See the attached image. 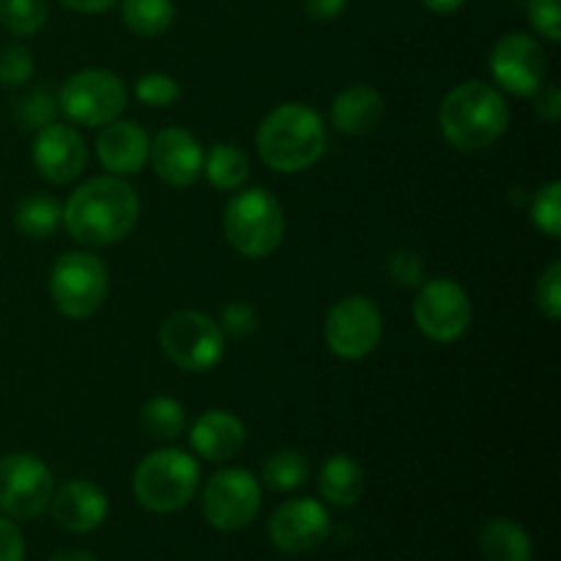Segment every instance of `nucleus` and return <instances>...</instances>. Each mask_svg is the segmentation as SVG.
<instances>
[{
  "instance_id": "72a5a7b5",
  "label": "nucleus",
  "mask_w": 561,
  "mask_h": 561,
  "mask_svg": "<svg viewBox=\"0 0 561 561\" xmlns=\"http://www.w3.org/2000/svg\"><path fill=\"white\" fill-rule=\"evenodd\" d=\"M389 274L405 288H416L425 279V263L414 250H394L389 255Z\"/></svg>"
},
{
  "instance_id": "5701e85b",
  "label": "nucleus",
  "mask_w": 561,
  "mask_h": 561,
  "mask_svg": "<svg viewBox=\"0 0 561 561\" xmlns=\"http://www.w3.org/2000/svg\"><path fill=\"white\" fill-rule=\"evenodd\" d=\"M203 173L208 175V181L217 190L236 192L250 179V159H247V153L239 146L217 142L206 157V162H203Z\"/></svg>"
},
{
  "instance_id": "f257e3e1",
  "label": "nucleus",
  "mask_w": 561,
  "mask_h": 561,
  "mask_svg": "<svg viewBox=\"0 0 561 561\" xmlns=\"http://www.w3.org/2000/svg\"><path fill=\"white\" fill-rule=\"evenodd\" d=\"M137 217H140L137 192L115 175H99L71 192L60 222L77 244L110 247L131 233Z\"/></svg>"
},
{
  "instance_id": "cd10ccee",
  "label": "nucleus",
  "mask_w": 561,
  "mask_h": 561,
  "mask_svg": "<svg viewBox=\"0 0 561 561\" xmlns=\"http://www.w3.org/2000/svg\"><path fill=\"white\" fill-rule=\"evenodd\" d=\"M49 16L47 0H0V25L14 36H33Z\"/></svg>"
},
{
  "instance_id": "9d476101",
  "label": "nucleus",
  "mask_w": 561,
  "mask_h": 561,
  "mask_svg": "<svg viewBox=\"0 0 561 561\" xmlns=\"http://www.w3.org/2000/svg\"><path fill=\"white\" fill-rule=\"evenodd\" d=\"M323 334L334 356L348 362L365 359L381 343V310L367 296H345L329 310Z\"/></svg>"
},
{
  "instance_id": "ddd939ff",
  "label": "nucleus",
  "mask_w": 561,
  "mask_h": 561,
  "mask_svg": "<svg viewBox=\"0 0 561 561\" xmlns=\"http://www.w3.org/2000/svg\"><path fill=\"white\" fill-rule=\"evenodd\" d=\"M548 71L546 49L529 33H507L491 49V75L504 91L531 96L542 88Z\"/></svg>"
},
{
  "instance_id": "4c0bfd02",
  "label": "nucleus",
  "mask_w": 561,
  "mask_h": 561,
  "mask_svg": "<svg viewBox=\"0 0 561 561\" xmlns=\"http://www.w3.org/2000/svg\"><path fill=\"white\" fill-rule=\"evenodd\" d=\"M301 3H305V11L310 14V20L329 22L343 14L348 0H301Z\"/></svg>"
},
{
  "instance_id": "c9c22d12",
  "label": "nucleus",
  "mask_w": 561,
  "mask_h": 561,
  "mask_svg": "<svg viewBox=\"0 0 561 561\" xmlns=\"http://www.w3.org/2000/svg\"><path fill=\"white\" fill-rule=\"evenodd\" d=\"M222 332H230L233 337H247L257 329V312L247 301H233L222 312Z\"/></svg>"
},
{
  "instance_id": "f3484780",
  "label": "nucleus",
  "mask_w": 561,
  "mask_h": 561,
  "mask_svg": "<svg viewBox=\"0 0 561 561\" xmlns=\"http://www.w3.org/2000/svg\"><path fill=\"white\" fill-rule=\"evenodd\" d=\"M49 513L60 529L71 531V535H88L104 524L110 502L96 482L71 480L53 493Z\"/></svg>"
},
{
  "instance_id": "f8f14e48",
  "label": "nucleus",
  "mask_w": 561,
  "mask_h": 561,
  "mask_svg": "<svg viewBox=\"0 0 561 561\" xmlns=\"http://www.w3.org/2000/svg\"><path fill=\"white\" fill-rule=\"evenodd\" d=\"M203 515L219 531H239L261 510V485L247 469H222L206 482L201 499Z\"/></svg>"
},
{
  "instance_id": "393cba45",
  "label": "nucleus",
  "mask_w": 561,
  "mask_h": 561,
  "mask_svg": "<svg viewBox=\"0 0 561 561\" xmlns=\"http://www.w3.org/2000/svg\"><path fill=\"white\" fill-rule=\"evenodd\" d=\"M124 25L142 38H157L173 25V0H124L121 5Z\"/></svg>"
},
{
  "instance_id": "9b49d317",
  "label": "nucleus",
  "mask_w": 561,
  "mask_h": 561,
  "mask_svg": "<svg viewBox=\"0 0 561 561\" xmlns=\"http://www.w3.org/2000/svg\"><path fill=\"white\" fill-rule=\"evenodd\" d=\"M414 321L433 343H455L471 323L469 294L449 277L427 279L414 299Z\"/></svg>"
},
{
  "instance_id": "e433bc0d",
  "label": "nucleus",
  "mask_w": 561,
  "mask_h": 561,
  "mask_svg": "<svg viewBox=\"0 0 561 561\" xmlns=\"http://www.w3.org/2000/svg\"><path fill=\"white\" fill-rule=\"evenodd\" d=\"M0 561H25V540L5 515H0Z\"/></svg>"
},
{
  "instance_id": "aec40b11",
  "label": "nucleus",
  "mask_w": 561,
  "mask_h": 561,
  "mask_svg": "<svg viewBox=\"0 0 561 561\" xmlns=\"http://www.w3.org/2000/svg\"><path fill=\"white\" fill-rule=\"evenodd\" d=\"M383 118V99L376 88L354 85L345 88L332 102V126L343 135H367Z\"/></svg>"
},
{
  "instance_id": "a211bd4d",
  "label": "nucleus",
  "mask_w": 561,
  "mask_h": 561,
  "mask_svg": "<svg viewBox=\"0 0 561 561\" xmlns=\"http://www.w3.org/2000/svg\"><path fill=\"white\" fill-rule=\"evenodd\" d=\"M151 151V137L135 121H110L96 137V157L113 175H131L142 170Z\"/></svg>"
},
{
  "instance_id": "1a4fd4ad",
  "label": "nucleus",
  "mask_w": 561,
  "mask_h": 561,
  "mask_svg": "<svg viewBox=\"0 0 561 561\" xmlns=\"http://www.w3.org/2000/svg\"><path fill=\"white\" fill-rule=\"evenodd\" d=\"M58 104L80 126H107L126 107V88L107 69H82L64 82Z\"/></svg>"
},
{
  "instance_id": "b1692460",
  "label": "nucleus",
  "mask_w": 561,
  "mask_h": 561,
  "mask_svg": "<svg viewBox=\"0 0 561 561\" xmlns=\"http://www.w3.org/2000/svg\"><path fill=\"white\" fill-rule=\"evenodd\" d=\"M64 219V208L49 195H27L22 197L14 211V225L27 239H47Z\"/></svg>"
},
{
  "instance_id": "a878e982",
  "label": "nucleus",
  "mask_w": 561,
  "mask_h": 561,
  "mask_svg": "<svg viewBox=\"0 0 561 561\" xmlns=\"http://www.w3.org/2000/svg\"><path fill=\"white\" fill-rule=\"evenodd\" d=\"M140 420L142 427L151 438H159V442H173L184 433L186 427V414H184V405L173 398H151L140 411Z\"/></svg>"
},
{
  "instance_id": "423d86ee",
  "label": "nucleus",
  "mask_w": 561,
  "mask_h": 561,
  "mask_svg": "<svg viewBox=\"0 0 561 561\" xmlns=\"http://www.w3.org/2000/svg\"><path fill=\"white\" fill-rule=\"evenodd\" d=\"M159 345L181 370L208 373L222 362L225 332L206 312L179 310L159 327Z\"/></svg>"
},
{
  "instance_id": "a19ab883",
  "label": "nucleus",
  "mask_w": 561,
  "mask_h": 561,
  "mask_svg": "<svg viewBox=\"0 0 561 561\" xmlns=\"http://www.w3.org/2000/svg\"><path fill=\"white\" fill-rule=\"evenodd\" d=\"M463 3L466 0H422V5L431 9L433 14H453V11H458Z\"/></svg>"
},
{
  "instance_id": "4be33fe9",
  "label": "nucleus",
  "mask_w": 561,
  "mask_h": 561,
  "mask_svg": "<svg viewBox=\"0 0 561 561\" xmlns=\"http://www.w3.org/2000/svg\"><path fill=\"white\" fill-rule=\"evenodd\" d=\"M480 551L485 561H531V540L515 520H488L480 531Z\"/></svg>"
},
{
  "instance_id": "58836bf2",
  "label": "nucleus",
  "mask_w": 561,
  "mask_h": 561,
  "mask_svg": "<svg viewBox=\"0 0 561 561\" xmlns=\"http://www.w3.org/2000/svg\"><path fill=\"white\" fill-rule=\"evenodd\" d=\"M540 96H537V115L540 118H546L548 124H557L559 115H561V93L557 85H548L546 91H537Z\"/></svg>"
},
{
  "instance_id": "dca6fc26",
  "label": "nucleus",
  "mask_w": 561,
  "mask_h": 561,
  "mask_svg": "<svg viewBox=\"0 0 561 561\" xmlns=\"http://www.w3.org/2000/svg\"><path fill=\"white\" fill-rule=\"evenodd\" d=\"M148 159L153 164V173L164 184L175 186V190H186V186H192L203 175L206 153H203L195 135H190L181 126H168V129H162L153 137Z\"/></svg>"
},
{
  "instance_id": "2eb2a0df",
  "label": "nucleus",
  "mask_w": 561,
  "mask_h": 561,
  "mask_svg": "<svg viewBox=\"0 0 561 561\" xmlns=\"http://www.w3.org/2000/svg\"><path fill=\"white\" fill-rule=\"evenodd\" d=\"M33 162L36 170L53 184H69L85 170L88 148L80 131L69 124L49 121L33 140Z\"/></svg>"
},
{
  "instance_id": "c85d7f7f",
  "label": "nucleus",
  "mask_w": 561,
  "mask_h": 561,
  "mask_svg": "<svg viewBox=\"0 0 561 561\" xmlns=\"http://www.w3.org/2000/svg\"><path fill=\"white\" fill-rule=\"evenodd\" d=\"M531 222L537 230L548 236V239H559L561 236V184L551 181V184L540 186V192L531 201Z\"/></svg>"
},
{
  "instance_id": "0eeeda50",
  "label": "nucleus",
  "mask_w": 561,
  "mask_h": 561,
  "mask_svg": "<svg viewBox=\"0 0 561 561\" xmlns=\"http://www.w3.org/2000/svg\"><path fill=\"white\" fill-rule=\"evenodd\" d=\"M49 294L66 318H91L107 299V266L91 252H66L49 274Z\"/></svg>"
},
{
  "instance_id": "79ce46f5",
  "label": "nucleus",
  "mask_w": 561,
  "mask_h": 561,
  "mask_svg": "<svg viewBox=\"0 0 561 561\" xmlns=\"http://www.w3.org/2000/svg\"><path fill=\"white\" fill-rule=\"evenodd\" d=\"M49 561H99L93 553L88 551H80V548H64V551L53 553V559Z\"/></svg>"
},
{
  "instance_id": "39448f33",
  "label": "nucleus",
  "mask_w": 561,
  "mask_h": 561,
  "mask_svg": "<svg viewBox=\"0 0 561 561\" xmlns=\"http://www.w3.org/2000/svg\"><path fill=\"white\" fill-rule=\"evenodd\" d=\"M285 233L283 206L266 190H244L225 206V236L239 255L268 257Z\"/></svg>"
},
{
  "instance_id": "c756f323",
  "label": "nucleus",
  "mask_w": 561,
  "mask_h": 561,
  "mask_svg": "<svg viewBox=\"0 0 561 561\" xmlns=\"http://www.w3.org/2000/svg\"><path fill=\"white\" fill-rule=\"evenodd\" d=\"M135 93L142 104H148V107H170V104L179 102L181 85L170 75L153 71V75H142L140 80H137Z\"/></svg>"
},
{
  "instance_id": "7c9ffc66",
  "label": "nucleus",
  "mask_w": 561,
  "mask_h": 561,
  "mask_svg": "<svg viewBox=\"0 0 561 561\" xmlns=\"http://www.w3.org/2000/svg\"><path fill=\"white\" fill-rule=\"evenodd\" d=\"M33 77V55L22 44H9L0 49V82L5 88L25 85Z\"/></svg>"
},
{
  "instance_id": "6e6552de",
  "label": "nucleus",
  "mask_w": 561,
  "mask_h": 561,
  "mask_svg": "<svg viewBox=\"0 0 561 561\" xmlns=\"http://www.w3.org/2000/svg\"><path fill=\"white\" fill-rule=\"evenodd\" d=\"M55 493L53 471L31 453L0 458V513L5 518L31 520L49 510Z\"/></svg>"
},
{
  "instance_id": "f704fd0d",
  "label": "nucleus",
  "mask_w": 561,
  "mask_h": 561,
  "mask_svg": "<svg viewBox=\"0 0 561 561\" xmlns=\"http://www.w3.org/2000/svg\"><path fill=\"white\" fill-rule=\"evenodd\" d=\"M55 99L49 96L47 91H33L31 96H25L20 102V118L25 126H47L49 121H53V113H55Z\"/></svg>"
},
{
  "instance_id": "2f4dec72",
  "label": "nucleus",
  "mask_w": 561,
  "mask_h": 561,
  "mask_svg": "<svg viewBox=\"0 0 561 561\" xmlns=\"http://www.w3.org/2000/svg\"><path fill=\"white\" fill-rule=\"evenodd\" d=\"M537 310L548 318V321H559L561 318V263L553 261L546 272L537 279L535 290Z\"/></svg>"
},
{
  "instance_id": "20e7f679",
  "label": "nucleus",
  "mask_w": 561,
  "mask_h": 561,
  "mask_svg": "<svg viewBox=\"0 0 561 561\" xmlns=\"http://www.w3.org/2000/svg\"><path fill=\"white\" fill-rule=\"evenodd\" d=\"M201 485V466L184 449H157L140 460L135 471L137 502L151 513H179L192 502Z\"/></svg>"
},
{
  "instance_id": "ea45409f",
  "label": "nucleus",
  "mask_w": 561,
  "mask_h": 561,
  "mask_svg": "<svg viewBox=\"0 0 561 561\" xmlns=\"http://www.w3.org/2000/svg\"><path fill=\"white\" fill-rule=\"evenodd\" d=\"M66 9L80 11V14H102V11L113 9L118 0H60Z\"/></svg>"
},
{
  "instance_id": "bb28decb",
  "label": "nucleus",
  "mask_w": 561,
  "mask_h": 561,
  "mask_svg": "<svg viewBox=\"0 0 561 561\" xmlns=\"http://www.w3.org/2000/svg\"><path fill=\"white\" fill-rule=\"evenodd\" d=\"M307 477H310V463L299 449H279L263 463V482L272 491H296L299 485H305Z\"/></svg>"
},
{
  "instance_id": "412c9836",
  "label": "nucleus",
  "mask_w": 561,
  "mask_h": 561,
  "mask_svg": "<svg viewBox=\"0 0 561 561\" xmlns=\"http://www.w3.org/2000/svg\"><path fill=\"white\" fill-rule=\"evenodd\" d=\"M318 488H321V496L329 504H334V507H351V504L359 502L362 491H365V471L348 455H332L321 466Z\"/></svg>"
},
{
  "instance_id": "4468645a",
  "label": "nucleus",
  "mask_w": 561,
  "mask_h": 561,
  "mask_svg": "<svg viewBox=\"0 0 561 561\" xmlns=\"http://www.w3.org/2000/svg\"><path fill=\"white\" fill-rule=\"evenodd\" d=\"M332 531L327 507L316 499H290L268 518V540L285 553H307Z\"/></svg>"
},
{
  "instance_id": "473e14b6",
  "label": "nucleus",
  "mask_w": 561,
  "mask_h": 561,
  "mask_svg": "<svg viewBox=\"0 0 561 561\" xmlns=\"http://www.w3.org/2000/svg\"><path fill=\"white\" fill-rule=\"evenodd\" d=\"M529 22L542 38L557 44L561 38V0H529Z\"/></svg>"
},
{
  "instance_id": "f03ea898",
  "label": "nucleus",
  "mask_w": 561,
  "mask_h": 561,
  "mask_svg": "<svg viewBox=\"0 0 561 561\" xmlns=\"http://www.w3.org/2000/svg\"><path fill=\"white\" fill-rule=\"evenodd\" d=\"M442 131L458 151H485L510 126V104L493 85L482 80L460 82L444 96Z\"/></svg>"
},
{
  "instance_id": "6ab92c4d",
  "label": "nucleus",
  "mask_w": 561,
  "mask_h": 561,
  "mask_svg": "<svg viewBox=\"0 0 561 561\" xmlns=\"http://www.w3.org/2000/svg\"><path fill=\"white\" fill-rule=\"evenodd\" d=\"M190 442L201 458L225 463L244 447V425L239 416L228 414V411H206L192 425Z\"/></svg>"
},
{
  "instance_id": "7ed1b4c3",
  "label": "nucleus",
  "mask_w": 561,
  "mask_h": 561,
  "mask_svg": "<svg viewBox=\"0 0 561 561\" xmlns=\"http://www.w3.org/2000/svg\"><path fill=\"white\" fill-rule=\"evenodd\" d=\"M327 151L321 115L299 102L279 104L257 126V153L277 173L310 170Z\"/></svg>"
}]
</instances>
